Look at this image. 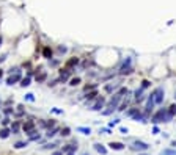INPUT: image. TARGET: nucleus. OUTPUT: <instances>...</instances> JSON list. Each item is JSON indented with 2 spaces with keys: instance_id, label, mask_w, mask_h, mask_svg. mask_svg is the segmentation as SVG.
<instances>
[{
  "instance_id": "1",
  "label": "nucleus",
  "mask_w": 176,
  "mask_h": 155,
  "mask_svg": "<svg viewBox=\"0 0 176 155\" xmlns=\"http://www.w3.org/2000/svg\"><path fill=\"white\" fill-rule=\"evenodd\" d=\"M129 147H131V150H138V152H142V150H148L149 149V144L143 143V141H134Z\"/></svg>"
},
{
  "instance_id": "2",
  "label": "nucleus",
  "mask_w": 176,
  "mask_h": 155,
  "mask_svg": "<svg viewBox=\"0 0 176 155\" xmlns=\"http://www.w3.org/2000/svg\"><path fill=\"white\" fill-rule=\"evenodd\" d=\"M152 96H154V102L157 105L164 102V90H162V88H157V90L152 93Z\"/></svg>"
},
{
  "instance_id": "3",
  "label": "nucleus",
  "mask_w": 176,
  "mask_h": 155,
  "mask_svg": "<svg viewBox=\"0 0 176 155\" xmlns=\"http://www.w3.org/2000/svg\"><path fill=\"white\" fill-rule=\"evenodd\" d=\"M121 97L123 96H119L118 93L113 96V97H112V100H110V104H109V108H110V110H115V108L118 107V102L121 100Z\"/></svg>"
},
{
  "instance_id": "4",
  "label": "nucleus",
  "mask_w": 176,
  "mask_h": 155,
  "mask_svg": "<svg viewBox=\"0 0 176 155\" xmlns=\"http://www.w3.org/2000/svg\"><path fill=\"white\" fill-rule=\"evenodd\" d=\"M129 64H131V60L127 58V60H126V63L123 64V67H121V71H119V74H121V75H124V74H131L132 69H131V66H129Z\"/></svg>"
},
{
  "instance_id": "5",
  "label": "nucleus",
  "mask_w": 176,
  "mask_h": 155,
  "mask_svg": "<svg viewBox=\"0 0 176 155\" xmlns=\"http://www.w3.org/2000/svg\"><path fill=\"white\" fill-rule=\"evenodd\" d=\"M21 80V72H14V75H11V77H8V80H6V83L8 85H14L16 82Z\"/></svg>"
},
{
  "instance_id": "6",
  "label": "nucleus",
  "mask_w": 176,
  "mask_h": 155,
  "mask_svg": "<svg viewBox=\"0 0 176 155\" xmlns=\"http://www.w3.org/2000/svg\"><path fill=\"white\" fill-rule=\"evenodd\" d=\"M154 104H156V102H154V96H149V97H148V102H146V111H148V113H149V111H152V108H154Z\"/></svg>"
},
{
  "instance_id": "7",
  "label": "nucleus",
  "mask_w": 176,
  "mask_h": 155,
  "mask_svg": "<svg viewBox=\"0 0 176 155\" xmlns=\"http://www.w3.org/2000/svg\"><path fill=\"white\" fill-rule=\"evenodd\" d=\"M22 128H24L25 133H28L30 130H33V128H35V122H33V121H27V122H24Z\"/></svg>"
},
{
  "instance_id": "8",
  "label": "nucleus",
  "mask_w": 176,
  "mask_h": 155,
  "mask_svg": "<svg viewBox=\"0 0 176 155\" xmlns=\"http://www.w3.org/2000/svg\"><path fill=\"white\" fill-rule=\"evenodd\" d=\"M102 107H104V99H99V100L96 102L94 105H93V108H91V110H93V111H99Z\"/></svg>"
},
{
  "instance_id": "9",
  "label": "nucleus",
  "mask_w": 176,
  "mask_h": 155,
  "mask_svg": "<svg viewBox=\"0 0 176 155\" xmlns=\"http://www.w3.org/2000/svg\"><path fill=\"white\" fill-rule=\"evenodd\" d=\"M109 146H110V149H113V150H123L124 149V144L123 143H110Z\"/></svg>"
},
{
  "instance_id": "10",
  "label": "nucleus",
  "mask_w": 176,
  "mask_h": 155,
  "mask_svg": "<svg viewBox=\"0 0 176 155\" xmlns=\"http://www.w3.org/2000/svg\"><path fill=\"white\" fill-rule=\"evenodd\" d=\"M94 149L98 150V152L101 154V155H105V154H107V149H105L102 144H94Z\"/></svg>"
},
{
  "instance_id": "11",
  "label": "nucleus",
  "mask_w": 176,
  "mask_h": 155,
  "mask_svg": "<svg viewBox=\"0 0 176 155\" xmlns=\"http://www.w3.org/2000/svg\"><path fill=\"white\" fill-rule=\"evenodd\" d=\"M9 133H11V130H8V128H2V130H0V138H2V140H6V138L9 136Z\"/></svg>"
},
{
  "instance_id": "12",
  "label": "nucleus",
  "mask_w": 176,
  "mask_h": 155,
  "mask_svg": "<svg viewBox=\"0 0 176 155\" xmlns=\"http://www.w3.org/2000/svg\"><path fill=\"white\" fill-rule=\"evenodd\" d=\"M76 130L79 132V133H84V135H90L91 133V130H90V127H77Z\"/></svg>"
},
{
  "instance_id": "13",
  "label": "nucleus",
  "mask_w": 176,
  "mask_h": 155,
  "mask_svg": "<svg viewBox=\"0 0 176 155\" xmlns=\"http://www.w3.org/2000/svg\"><path fill=\"white\" fill-rule=\"evenodd\" d=\"M160 155H176V147L175 149H164L160 152Z\"/></svg>"
},
{
  "instance_id": "14",
  "label": "nucleus",
  "mask_w": 176,
  "mask_h": 155,
  "mask_svg": "<svg viewBox=\"0 0 176 155\" xmlns=\"http://www.w3.org/2000/svg\"><path fill=\"white\" fill-rule=\"evenodd\" d=\"M57 132H58V127H54L52 130L49 128V130H47V133H46V135H47L49 138H52V136H55V135H57Z\"/></svg>"
},
{
  "instance_id": "15",
  "label": "nucleus",
  "mask_w": 176,
  "mask_h": 155,
  "mask_svg": "<svg viewBox=\"0 0 176 155\" xmlns=\"http://www.w3.org/2000/svg\"><path fill=\"white\" fill-rule=\"evenodd\" d=\"M46 77H47V74H46V72H41L39 75H36V82H38V83H41V82L46 80Z\"/></svg>"
},
{
  "instance_id": "16",
  "label": "nucleus",
  "mask_w": 176,
  "mask_h": 155,
  "mask_svg": "<svg viewBox=\"0 0 176 155\" xmlns=\"http://www.w3.org/2000/svg\"><path fill=\"white\" fill-rule=\"evenodd\" d=\"M68 77H69V71H61V74H60V80L65 82V80H68Z\"/></svg>"
},
{
  "instance_id": "17",
  "label": "nucleus",
  "mask_w": 176,
  "mask_h": 155,
  "mask_svg": "<svg viewBox=\"0 0 176 155\" xmlns=\"http://www.w3.org/2000/svg\"><path fill=\"white\" fill-rule=\"evenodd\" d=\"M132 118H134V121H143V114H142L140 111L134 113V114H132Z\"/></svg>"
},
{
  "instance_id": "18",
  "label": "nucleus",
  "mask_w": 176,
  "mask_h": 155,
  "mask_svg": "<svg viewBox=\"0 0 176 155\" xmlns=\"http://www.w3.org/2000/svg\"><path fill=\"white\" fill-rule=\"evenodd\" d=\"M19 127H21V125H19V122H13V125H11V133H18V132H19Z\"/></svg>"
},
{
  "instance_id": "19",
  "label": "nucleus",
  "mask_w": 176,
  "mask_h": 155,
  "mask_svg": "<svg viewBox=\"0 0 176 155\" xmlns=\"http://www.w3.org/2000/svg\"><path fill=\"white\" fill-rule=\"evenodd\" d=\"M61 136H69L71 135V130H69V127H65V128H61Z\"/></svg>"
},
{
  "instance_id": "20",
  "label": "nucleus",
  "mask_w": 176,
  "mask_h": 155,
  "mask_svg": "<svg viewBox=\"0 0 176 155\" xmlns=\"http://www.w3.org/2000/svg\"><path fill=\"white\" fill-rule=\"evenodd\" d=\"M16 149H24V147H27V143H22V141H19V143L14 144Z\"/></svg>"
},
{
  "instance_id": "21",
  "label": "nucleus",
  "mask_w": 176,
  "mask_h": 155,
  "mask_svg": "<svg viewBox=\"0 0 176 155\" xmlns=\"http://www.w3.org/2000/svg\"><path fill=\"white\" fill-rule=\"evenodd\" d=\"M44 57L46 58H51L52 57V49H49V47L44 49Z\"/></svg>"
},
{
  "instance_id": "22",
  "label": "nucleus",
  "mask_w": 176,
  "mask_h": 155,
  "mask_svg": "<svg viewBox=\"0 0 176 155\" xmlns=\"http://www.w3.org/2000/svg\"><path fill=\"white\" fill-rule=\"evenodd\" d=\"M21 85H22V86H28V85H30V77L22 78V80H21Z\"/></svg>"
},
{
  "instance_id": "23",
  "label": "nucleus",
  "mask_w": 176,
  "mask_h": 155,
  "mask_svg": "<svg viewBox=\"0 0 176 155\" xmlns=\"http://www.w3.org/2000/svg\"><path fill=\"white\" fill-rule=\"evenodd\" d=\"M79 83H80V78L76 77V78H72V80H71V83H69V85H71V86H77Z\"/></svg>"
},
{
  "instance_id": "24",
  "label": "nucleus",
  "mask_w": 176,
  "mask_h": 155,
  "mask_svg": "<svg viewBox=\"0 0 176 155\" xmlns=\"http://www.w3.org/2000/svg\"><path fill=\"white\" fill-rule=\"evenodd\" d=\"M77 63H79L77 58H72L71 61H68V67H71V66H74V64H77Z\"/></svg>"
},
{
  "instance_id": "25",
  "label": "nucleus",
  "mask_w": 176,
  "mask_h": 155,
  "mask_svg": "<svg viewBox=\"0 0 176 155\" xmlns=\"http://www.w3.org/2000/svg\"><path fill=\"white\" fill-rule=\"evenodd\" d=\"M168 113H170L171 116H175V114H176V105H171L170 110H168Z\"/></svg>"
},
{
  "instance_id": "26",
  "label": "nucleus",
  "mask_w": 176,
  "mask_h": 155,
  "mask_svg": "<svg viewBox=\"0 0 176 155\" xmlns=\"http://www.w3.org/2000/svg\"><path fill=\"white\" fill-rule=\"evenodd\" d=\"M96 96H98V94H96V91H93V93H88V94H87V99L90 100V99H94Z\"/></svg>"
},
{
  "instance_id": "27",
  "label": "nucleus",
  "mask_w": 176,
  "mask_h": 155,
  "mask_svg": "<svg viewBox=\"0 0 176 155\" xmlns=\"http://www.w3.org/2000/svg\"><path fill=\"white\" fill-rule=\"evenodd\" d=\"M55 146H57V144H46V146H44V149H55Z\"/></svg>"
},
{
  "instance_id": "28",
  "label": "nucleus",
  "mask_w": 176,
  "mask_h": 155,
  "mask_svg": "<svg viewBox=\"0 0 176 155\" xmlns=\"http://www.w3.org/2000/svg\"><path fill=\"white\" fill-rule=\"evenodd\" d=\"M25 99H27V100H30V102H33V100H35L33 94H27V96H25Z\"/></svg>"
},
{
  "instance_id": "29",
  "label": "nucleus",
  "mask_w": 176,
  "mask_h": 155,
  "mask_svg": "<svg viewBox=\"0 0 176 155\" xmlns=\"http://www.w3.org/2000/svg\"><path fill=\"white\" fill-rule=\"evenodd\" d=\"M124 93H127V90H126V88H121V90L118 91V94H119V96H123Z\"/></svg>"
},
{
  "instance_id": "30",
  "label": "nucleus",
  "mask_w": 176,
  "mask_h": 155,
  "mask_svg": "<svg viewBox=\"0 0 176 155\" xmlns=\"http://www.w3.org/2000/svg\"><path fill=\"white\" fill-rule=\"evenodd\" d=\"M118 122H119V119H115V121H112V122L109 124V125H110V127H113V125H117Z\"/></svg>"
},
{
  "instance_id": "31",
  "label": "nucleus",
  "mask_w": 176,
  "mask_h": 155,
  "mask_svg": "<svg viewBox=\"0 0 176 155\" xmlns=\"http://www.w3.org/2000/svg\"><path fill=\"white\" fill-rule=\"evenodd\" d=\"M2 124H3V125H8V124H9V119H8V118H5V119L2 121Z\"/></svg>"
},
{
  "instance_id": "32",
  "label": "nucleus",
  "mask_w": 176,
  "mask_h": 155,
  "mask_svg": "<svg viewBox=\"0 0 176 155\" xmlns=\"http://www.w3.org/2000/svg\"><path fill=\"white\" fill-rule=\"evenodd\" d=\"M142 86H143V88H148V86H149V82H148V80H143V85H142Z\"/></svg>"
},
{
  "instance_id": "33",
  "label": "nucleus",
  "mask_w": 176,
  "mask_h": 155,
  "mask_svg": "<svg viewBox=\"0 0 176 155\" xmlns=\"http://www.w3.org/2000/svg\"><path fill=\"white\" fill-rule=\"evenodd\" d=\"M119 130H121V133H123V135H126V133H127V132H129L127 128H124V127H121V128H119Z\"/></svg>"
},
{
  "instance_id": "34",
  "label": "nucleus",
  "mask_w": 176,
  "mask_h": 155,
  "mask_svg": "<svg viewBox=\"0 0 176 155\" xmlns=\"http://www.w3.org/2000/svg\"><path fill=\"white\" fill-rule=\"evenodd\" d=\"M52 111H54V113H58V114H61V113H63L61 110H58V108H54V110H52Z\"/></svg>"
},
{
  "instance_id": "35",
  "label": "nucleus",
  "mask_w": 176,
  "mask_h": 155,
  "mask_svg": "<svg viewBox=\"0 0 176 155\" xmlns=\"http://www.w3.org/2000/svg\"><path fill=\"white\" fill-rule=\"evenodd\" d=\"M152 133H154V135H156V133H159V128H157V127H154V128H152Z\"/></svg>"
},
{
  "instance_id": "36",
  "label": "nucleus",
  "mask_w": 176,
  "mask_h": 155,
  "mask_svg": "<svg viewBox=\"0 0 176 155\" xmlns=\"http://www.w3.org/2000/svg\"><path fill=\"white\" fill-rule=\"evenodd\" d=\"M52 155H63V152H61V150H57V152H54Z\"/></svg>"
},
{
  "instance_id": "37",
  "label": "nucleus",
  "mask_w": 176,
  "mask_h": 155,
  "mask_svg": "<svg viewBox=\"0 0 176 155\" xmlns=\"http://www.w3.org/2000/svg\"><path fill=\"white\" fill-rule=\"evenodd\" d=\"M76 154V150H69V152H68V155H74Z\"/></svg>"
},
{
  "instance_id": "38",
  "label": "nucleus",
  "mask_w": 176,
  "mask_h": 155,
  "mask_svg": "<svg viewBox=\"0 0 176 155\" xmlns=\"http://www.w3.org/2000/svg\"><path fill=\"white\" fill-rule=\"evenodd\" d=\"M171 146H173V147H176V140H173V141H171Z\"/></svg>"
},
{
  "instance_id": "39",
  "label": "nucleus",
  "mask_w": 176,
  "mask_h": 155,
  "mask_svg": "<svg viewBox=\"0 0 176 155\" xmlns=\"http://www.w3.org/2000/svg\"><path fill=\"white\" fill-rule=\"evenodd\" d=\"M2 77H3V71L0 69V80H2Z\"/></svg>"
},
{
  "instance_id": "40",
  "label": "nucleus",
  "mask_w": 176,
  "mask_h": 155,
  "mask_svg": "<svg viewBox=\"0 0 176 155\" xmlns=\"http://www.w3.org/2000/svg\"><path fill=\"white\" fill-rule=\"evenodd\" d=\"M2 41H3V39H2V36H0V44H2Z\"/></svg>"
},
{
  "instance_id": "41",
  "label": "nucleus",
  "mask_w": 176,
  "mask_h": 155,
  "mask_svg": "<svg viewBox=\"0 0 176 155\" xmlns=\"http://www.w3.org/2000/svg\"><path fill=\"white\" fill-rule=\"evenodd\" d=\"M82 155H90V154H87V152H84V154H82Z\"/></svg>"
},
{
  "instance_id": "42",
  "label": "nucleus",
  "mask_w": 176,
  "mask_h": 155,
  "mask_svg": "<svg viewBox=\"0 0 176 155\" xmlns=\"http://www.w3.org/2000/svg\"><path fill=\"white\" fill-rule=\"evenodd\" d=\"M138 155H146V154H138Z\"/></svg>"
}]
</instances>
